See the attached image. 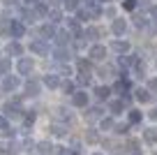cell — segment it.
I'll return each instance as SVG.
<instances>
[{"label":"cell","mask_w":157,"mask_h":155,"mask_svg":"<svg viewBox=\"0 0 157 155\" xmlns=\"http://www.w3.org/2000/svg\"><path fill=\"white\" fill-rule=\"evenodd\" d=\"M58 2H63V0H51V5H58Z\"/></svg>","instance_id":"obj_49"},{"label":"cell","mask_w":157,"mask_h":155,"mask_svg":"<svg viewBox=\"0 0 157 155\" xmlns=\"http://www.w3.org/2000/svg\"><path fill=\"white\" fill-rule=\"evenodd\" d=\"M150 118H152V121H157V107H155V109L150 111Z\"/></svg>","instance_id":"obj_46"},{"label":"cell","mask_w":157,"mask_h":155,"mask_svg":"<svg viewBox=\"0 0 157 155\" xmlns=\"http://www.w3.org/2000/svg\"><path fill=\"white\" fill-rule=\"evenodd\" d=\"M99 116H102V109L99 107H90L88 111H86V121H97Z\"/></svg>","instance_id":"obj_13"},{"label":"cell","mask_w":157,"mask_h":155,"mask_svg":"<svg viewBox=\"0 0 157 155\" xmlns=\"http://www.w3.org/2000/svg\"><path fill=\"white\" fill-rule=\"evenodd\" d=\"M53 56H56V60H60V63H63V60L69 58V49H67V46H58V49L53 51Z\"/></svg>","instance_id":"obj_10"},{"label":"cell","mask_w":157,"mask_h":155,"mask_svg":"<svg viewBox=\"0 0 157 155\" xmlns=\"http://www.w3.org/2000/svg\"><path fill=\"white\" fill-rule=\"evenodd\" d=\"M134 155H139V153H134Z\"/></svg>","instance_id":"obj_51"},{"label":"cell","mask_w":157,"mask_h":155,"mask_svg":"<svg viewBox=\"0 0 157 155\" xmlns=\"http://www.w3.org/2000/svg\"><path fill=\"white\" fill-rule=\"evenodd\" d=\"M99 35H102V30H97V28H88L83 33V37H90V39H95V37H99Z\"/></svg>","instance_id":"obj_29"},{"label":"cell","mask_w":157,"mask_h":155,"mask_svg":"<svg viewBox=\"0 0 157 155\" xmlns=\"http://www.w3.org/2000/svg\"><path fill=\"white\" fill-rule=\"evenodd\" d=\"M63 5H65V10H67V12H74L78 7V0H63Z\"/></svg>","instance_id":"obj_25"},{"label":"cell","mask_w":157,"mask_h":155,"mask_svg":"<svg viewBox=\"0 0 157 155\" xmlns=\"http://www.w3.org/2000/svg\"><path fill=\"white\" fill-rule=\"evenodd\" d=\"M113 127H116V125H113L111 118H104V121H102V130H113Z\"/></svg>","instance_id":"obj_32"},{"label":"cell","mask_w":157,"mask_h":155,"mask_svg":"<svg viewBox=\"0 0 157 155\" xmlns=\"http://www.w3.org/2000/svg\"><path fill=\"white\" fill-rule=\"evenodd\" d=\"M90 58L97 60V63H102V60L106 58V46H99V44H95V46L90 49Z\"/></svg>","instance_id":"obj_2"},{"label":"cell","mask_w":157,"mask_h":155,"mask_svg":"<svg viewBox=\"0 0 157 155\" xmlns=\"http://www.w3.org/2000/svg\"><path fill=\"white\" fill-rule=\"evenodd\" d=\"M21 86V81H19V77H5V81H2V88H5L7 93H12V90H16V88Z\"/></svg>","instance_id":"obj_3"},{"label":"cell","mask_w":157,"mask_h":155,"mask_svg":"<svg viewBox=\"0 0 157 155\" xmlns=\"http://www.w3.org/2000/svg\"><path fill=\"white\" fill-rule=\"evenodd\" d=\"M35 19H37V12H30V10L23 12V21H25V23H33Z\"/></svg>","instance_id":"obj_28"},{"label":"cell","mask_w":157,"mask_h":155,"mask_svg":"<svg viewBox=\"0 0 157 155\" xmlns=\"http://www.w3.org/2000/svg\"><path fill=\"white\" fill-rule=\"evenodd\" d=\"M49 19H51V23H58V21L63 19V12H60L58 7H51L49 10Z\"/></svg>","instance_id":"obj_16"},{"label":"cell","mask_w":157,"mask_h":155,"mask_svg":"<svg viewBox=\"0 0 157 155\" xmlns=\"http://www.w3.org/2000/svg\"><path fill=\"white\" fill-rule=\"evenodd\" d=\"M95 95H97L99 100H106V97L111 95V88H106V86H99L97 90H95Z\"/></svg>","instance_id":"obj_20"},{"label":"cell","mask_w":157,"mask_h":155,"mask_svg":"<svg viewBox=\"0 0 157 155\" xmlns=\"http://www.w3.org/2000/svg\"><path fill=\"white\" fill-rule=\"evenodd\" d=\"M51 132H53V137H65V134H67V130H65L63 125H53Z\"/></svg>","instance_id":"obj_30"},{"label":"cell","mask_w":157,"mask_h":155,"mask_svg":"<svg viewBox=\"0 0 157 155\" xmlns=\"http://www.w3.org/2000/svg\"><path fill=\"white\" fill-rule=\"evenodd\" d=\"M19 0H5V5H16Z\"/></svg>","instance_id":"obj_48"},{"label":"cell","mask_w":157,"mask_h":155,"mask_svg":"<svg viewBox=\"0 0 157 155\" xmlns=\"http://www.w3.org/2000/svg\"><path fill=\"white\" fill-rule=\"evenodd\" d=\"M95 155H102V153H95Z\"/></svg>","instance_id":"obj_50"},{"label":"cell","mask_w":157,"mask_h":155,"mask_svg":"<svg viewBox=\"0 0 157 155\" xmlns=\"http://www.w3.org/2000/svg\"><path fill=\"white\" fill-rule=\"evenodd\" d=\"M10 67H12L10 58H2V60H0V74H7V72H10Z\"/></svg>","instance_id":"obj_26"},{"label":"cell","mask_w":157,"mask_h":155,"mask_svg":"<svg viewBox=\"0 0 157 155\" xmlns=\"http://www.w3.org/2000/svg\"><path fill=\"white\" fill-rule=\"evenodd\" d=\"M148 88H150V90H157V79H150V81H148Z\"/></svg>","instance_id":"obj_40"},{"label":"cell","mask_w":157,"mask_h":155,"mask_svg":"<svg viewBox=\"0 0 157 155\" xmlns=\"http://www.w3.org/2000/svg\"><path fill=\"white\" fill-rule=\"evenodd\" d=\"M127 130H129L127 125H116V132H118V134H127Z\"/></svg>","instance_id":"obj_38"},{"label":"cell","mask_w":157,"mask_h":155,"mask_svg":"<svg viewBox=\"0 0 157 155\" xmlns=\"http://www.w3.org/2000/svg\"><path fill=\"white\" fill-rule=\"evenodd\" d=\"M56 121H60V123H67V121H72V113H69L65 107H60L58 111H56Z\"/></svg>","instance_id":"obj_11"},{"label":"cell","mask_w":157,"mask_h":155,"mask_svg":"<svg viewBox=\"0 0 157 155\" xmlns=\"http://www.w3.org/2000/svg\"><path fill=\"white\" fill-rule=\"evenodd\" d=\"M30 5H35V7H39V5H44V0H28Z\"/></svg>","instance_id":"obj_44"},{"label":"cell","mask_w":157,"mask_h":155,"mask_svg":"<svg viewBox=\"0 0 157 155\" xmlns=\"http://www.w3.org/2000/svg\"><path fill=\"white\" fill-rule=\"evenodd\" d=\"M157 130H146V139L148 141H157V134H155Z\"/></svg>","instance_id":"obj_34"},{"label":"cell","mask_w":157,"mask_h":155,"mask_svg":"<svg viewBox=\"0 0 157 155\" xmlns=\"http://www.w3.org/2000/svg\"><path fill=\"white\" fill-rule=\"evenodd\" d=\"M127 88H129L127 81H118V83H116V90H118V93H127Z\"/></svg>","instance_id":"obj_31"},{"label":"cell","mask_w":157,"mask_h":155,"mask_svg":"<svg viewBox=\"0 0 157 155\" xmlns=\"http://www.w3.org/2000/svg\"><path fill=\"white\" fill-rule=\"evenodd\" d=\"M72 104L74 107H86V104H88V93H74Z\"/></svg>","instance_id":"obj_5"},{"label":"cell","mask_w":157,"mask_h":155,"mask_svg":"<svg viewBox=\"0 0 157 155\" xmlns=\"http://www.w3.org/2000/svg\"><path fill=\"white\" fill-rule=\"evenodd\" d=\"M25 93H28V95H39V83L35 81V79L25 81Z\"/></svg>","instance_id":"obj_12"},{"label":"cell","mask_w":157,"mask_h":155,"mask_svg":"<svg viewBox=\"0 0 157 155\" xmlns=\"http://www.w3.org/2000/svg\"><path fill=\"white\" fill-rule=\"evenodd\" d=\"M63 88H65V93H74V83H72V81H69V83H65Z\"/></svg>","instance_id":"obj_41"},{"label":"cell","mask_w":157,"mask_h":155,"mask_svg":"<svg viewBox=\"0 0 157 155\" xmlns=\"http://www.w3.org/2000/svg\"><path fill=\"white\" fill-rule=\"evenodd\" d=\"M30 51H33V54H37V56H46L51 49H49V42H46V39H33Z\"/></svg>","instance_id":"obj_1"},{"label":"cell","mask_w":157,"mask_h":155,"mask_svg":"<svg viewBox=\"0 0 157 155\" xmlns=\"http://www.w3.org/2000/svg\"><path fill=\"white\" fill-rule=\"evenodd\" d=\"M113 51H118V54H127L129 51V42H123V39H116V42L111 44Z\"/></svg>","instance_id":"obj_7"},{"label":"cell","mask_w":157,"mask_h":155,"mask_svg":"<svg viewBox=\"0 0 157 155\" xmlns=\"http://www.w3.org/2000/svg\"><path fill=\"white\" fill-rule=\"evenodd\" d=\"M129 121H132V123H139V121H141V113H139V111H129Z\"/></svg>","instance_id":"obj_35"},{"label":"cell","mask_w":157,"mask_h":155,"mask_svg":"<svg viewBox=\"0 0 157 155\" xmlns=\"http://www.w3.org/2000/svg\"><path fill=\"white\" fill-rule=\"evenodd\" d=\"M83 2H86L88 7H95V5H97V0H83Z\"/></svg>","instance_id":"obj_45"},{"label":"cell","mask_w":157,"mask_h":155,"mask_svg":"<svg viewBox=\"0 0 157 155\" xmlns=\"http://www.w3.org/2000/svg\"><path fill=\"white\" fill-rule=\"evenodd\" d=\"M120 65H123V67H129V65H139V60H136V56H123V58H120Z\"/></svg>","instance_id":"obj_19"},{"label":"cell","mask_w":157,"mask_h":155,"mask_svg":"<svg viewBox=\"0 0 157 155\" xmlns=\"http://www.w3.org/2000/svg\"><path fill=\"white\" fill-rule=\"evenodd\" d=\"M111 30H113V35H125L127 23H125L123 19H116V21H113V26H111Z\"/></svg>","instance_id":"obj_6"},{"label":"cell","mask_w":157,"mask_h":155,"mask_svg":"<svg viewBox=\"0 0 157 155\" xmlns=\"http://www.w3.org/2000/svg\"><path fill=\"white\" fill-rule=\"evenodd\" d=\"M10 33L14 35V37H23L25 28H23V23H19V21H12V26H10Z\"/></svg>","instance_id":"obj_8"},{"label":"cell","mask_w":157,"mask_h":155,"mask_svg":"<svg viewBox=\"0 0 157 155\" xmlns=\"http://www.w3.org/2000/svg\"><path fill=\"white\" fill-rule=\"evenodd\" d=\"M33 72V58H21L19 60V74H30Z\"/></svg>","instance_id":"obj_4"},{"label":"cell","mask_w":157,"mask_h":155,"mask_svg":"<svg viewBox=\"0 0 157 155\" xmlns=\"http://www.w3.org/2000/svg\"><path fill=\"white\" fill-rule=\"evenodd\" d=\"M19 107H14V104H7V107H5V116L7 118H19Z\"/></svg>","instance_id":"obj_18"},{"label":"cell","mask_w":157,"mask_h":155,"mask_svg":"<svg viewBox=\"0 0 157 155\" xmlns=\"http://www.w3.org/2000/svg\"><path fill=\"white\" fill-rule=\"evenodd\" d=\"M44 83L49 88H58L60 86V77H58V74H49V77H44Z\"/></svg>","instance_id":"obj_14"},{"label":"cell","mask_w":157,"mask_h":155,"mask_svg":"<svg viewBox=\"0 0 157 155\" xmlns=\"http://www.w3.org/2000/svg\"><path fill=\"white\" fill-rule=\"evenodd\" d=\"M109 109H111L113 113H120L125 109V102H111V104H109Z\"/></svg>","instance_id":"obj_24"},{"label":"cell","mask_w":157,"mask_h":155,"mask_svg":"<svg viewBox=\"0 0 157 155\" xmlns=\"http://www.w3.org/2000/svg\"><path fill=\"white\" fill-rule=\"evenodd\" d=\"M0 130H7V118L0 116Z\"/></svg>","instance_id":"obj_43"},{"label":"cell","mask_w":157,"mask_h":155,"mask_svg":"<svg viewBox=\"0 0 157 155\" xmlns=\"http://www.w3.org/2000/svg\"><path fill=\"white\" fill-rule=\"evenodd\" d=\"M67 26L74 30V33H78V21H76V19H69V23H67Z\"/></svg>","instance_id":"obj_36"},{"label":"cell","mask_w":157,"mask_h":155,"mask_svg":"<svg viewBox=\"0 0 157 155\" xmlns=\"http://www.w3.org/2000/svg\"><path fill=\"white\" fill-rule=\"evenodd\" d=\"M99 74H102V77H106V74H113V70H111V67H99Z\"/></svg>","instance_id":"obj_39"},{"label":"cell","mask_w":157,"mask_h":155,"mask_svg":"<svg viewBox=\"0 0 157 155\" xmlns=\"http://www.w3.org/2000/svg\"><path fill=\"white\" fill-rule=\"evenodd\" d=\"M136 100L139 102H150V93H148L146 88H139L136 90Z\"/></svg>","instance_id":"obj_21"},{"label":"cell","mask_w":157,"mask_h":155,"mask_svg":"<svg viewBox=\"0 0 157 155\" xmlns=\"http://www.w3.org/2000/svg\"><path fill=\"white\" fill-rule=\"evenodd\" d=\"M39 33L44 35V37H46V39H49V37H56V35H58V33H56V28H53V23H46V26H44V28L39 30Z\"/></svg>","instance_id":"obj_17"},{"label":"cell","mask_w":157,"mask_h":155,"mask_svg":"<svg viewBox=\"0 0 157 155\" xmlns=\"http://www.w3.org/2000/svg\"><path fill=\"white\" fill-rule=\"evenodd\" d=\"M78 70H81V74H90V63L81 58V60H78Z\"/></svg>","instance_id":"obj_27"},{"label":"cell","mask_w":157,"mask_h":155,"mask_svg":"<svg viewBox=\"0 0 157 155\" xmlns=\"http://www.w3.org/2000/svg\"><path fill=\"white\" fill-rule=\"evenodd\" d=\"M150 14L155 16V21H157V7H152V10H150Z\"/></svg>","instance_id":"obj_47"},{"label":"cell","mask_w":157,"mask_h":155,"mask_svg":"<svg viewBox=\"0 0 157 155\" xmlns=\"http://www.w3.org/2000/svg\"><path fill=\"white\" fill-rule=\"evenodd\" d=\"M123 7H125V10H136V0H125Z\"/></svg>","instance_id":"obj_33"},{"label":"cell","mask_w":157,"mask_h":155,"mask_svg":"<svg viewBox=\"0 0 157 155\" xmlns=\"http://www.w3.org/2000/svg\"><path fill=\"white\" fill-rule=\"evenodd\" d=\"M90 81V74H78V83L83 86V83H88Z\"/></svg>","instance_id":"obj_37"},{"label":"cell","mask_w":157,"mask_h":155,"mask_svg":"<svg viewBox=\"0 0 157 155\" xmlns=\"http://www.w3.org/2000/svg\"><path fill=\"white\" fill-rule=\"evenodd\" d=\"M86 141H88V144H97V141H99L97 132H95V130H88V132H86Z\"/></svg>","instance_id":"obj_23"},{"label":"cell","mask_w":157,"mask_h":155,"mask_svg":"<svg viewBox=\"0 0 157 155\" xmlns=\"http://www.w3.org/2000/svg\"><path fill=\"white\" fill-rule=\"evenodd\" d=\"M56 42H58V46H65L69 42V33H58L56 35Z\"/></svg>","instance_id":"obj_22"},{"label":"cell","mask_w":157,"mask_h":155,"mask_svg":"<svg viewBox=\"0 0 157 155\" xmlns=\"http://www.w3.org/2000/svg\"><path fill=\"white\" fill-rule=\"evenodd\" d=\"M37 150H39L42 155H51L56 148L51 146V141H39V144H37Z\"/></svg>","instance_id":"obj_9"},{"label":"cell","mask_w":157,"mask_h":155,"mask_svg":"<svg viewBox=\"0 0 157 155\" xmlns=\"http://www.w3.org/2000/svg\"><path fill=\"white\" fill-rule=\"evenodd\" d=\"M21 51H23V49H21L19 42H10L7 44V54L10 56H21Z\"/></svg>","instance_id":"obj_15"},{"label":"cell","mask_w":157,"mask_h":155,"mask_svg":"<svg viewBox=\"0 0 157 155\" xmlns=\"http://www.w3.org/2000/svg\"><path fill=\"white\" fill-rule=\"evenodd\" d=\"M25 123H28V125H30V123H35V113H33V111H28V116H25Z\"/></svg>","instance_id":"obj_42"}]
</instances>
